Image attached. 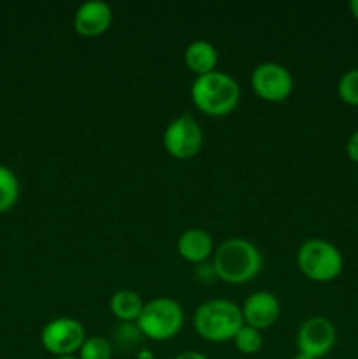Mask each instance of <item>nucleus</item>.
Masks as SVG:
<instances>
[{"label":"nucleus","instance_id":"obj_1","mask_svg":"<svg viewBox=\"0 0 358 359\" xmlns=\"http://www.w3.org/2000/svg\"><path fill=\"white\" fill-rule=\"evenodd\" d=\"M263 265L262 252L246 238H228L214 249L213 266L216 277L225 284L241 286L260 273Z\"/></svg>","mask_w":358,"mask_h":359},{"label":"nucleus","instance_id":"obj_2","mask_svg":"<svg viewBox=\"0 0 358 359\" xmlns=\"http://www.w3.org/2000/svg\"><path fill=\"white\" fill-rule=\"evenodd\" d=\"M192 102L202 114L209 118H223L232 114L241 100L239 83L221 70L200 76L193 81Z\"/></svg>","mask_w":358,"mask_h":359},{"label":"nucleus","instance_id":"obj_3","mask_svg":"<svg viewBox=\"0 0 358 359\" xmlns=\"http://www.w3.org/2000/svg\"><path fill=\"white\" fill-rule=\"evenodd\" d=\"M193 326L199 337L206 342L221 344L234 340L239 330L244 326L241 307L230 300L213 298L200 305L193 316Z\"/></svg>","mask_w":358,"mask_h":359},{"label":"nucleus","instance_id":"obj_4","mask_svg":"<svg viewBox=\"0 0 358 359\" xmlns=\"http://www.w3.org/2000/svg\"><path fill=\"white\" fill-rule=\"evenodd\" d=\"M297 265L302 276L314 283H332L344 266L339 249L323 238H309L297 252Z\"/></svg>","mask_w":358,"mask_h":359},{"label":"nucleus","instance_id":"obj_5","mask_svg":"<svg viewBox=\"0 0 358 359\" xmlns=\"http://www.w3.org/2000/svg\"><path fill=\"white\" fill-rule=\"evenodd\" d=\"M137 326L146 339L167 342L174 339L185 326V311L172 298H154L144 304Z\"/></svg>","mask_w":358,"mask_h":359},{"label":"nucleus","instance_id":"obj_6","mask_svg":"<svg viewBox=\"0 0 358 359\" xmlns=\"http://www.w3.org/2000/svg\"><path fill=\"white\" fill-rule=\"evenodd\" d=\"M86 340L84 326L74 318L51 319L41 332V344L55 358L74 356Z\"/></svg>","mask_w":358,"mask_h":359},{"label":"nucleus","instance_id":"obj_7","mask_svg":"<svg viewBox=\"0 0 358 359\" xmlns=\"http://www.w3.org/2000/svg\"><path fill=\"white\" fill-rule=\"evenodd\" d=\"M165 151L175 160H192L204 146V132L199 121L185 114L172 119L164 132Z\"/></svg>","mask_w":358,"mask_h":359},{"label":"nucleus","instance_id":"obj_8","mask_svg":"<svg viewBox=\"0 0 358 359\" xmlns=\"http://www.w3.org/2000/svg\"><path fill=\"white\" fill-rule=\"evenodd\" d=\"M251 88L255 95L270 104L284 102L293 91V76L284 65L263 62L251 72Z\"/></svg>","mask_w":358,"mask_h":359},{"label":"nucleus","instance_id":"obj_9","mask_svg":"<svg viewBox=\"0 0 358 359\" xmlns=\"http://www.w3.org/2000/svg\"><path fill=\"white\" fill-rule=\"evenodd\" d=\"M336 340L337 332L333 323L323 316H314L305 319L298 328L297 349L298 353L319 359L333 349Z\"/></svg>","mask_w":358,"mask_h":359},{"label":"nucleus","instance_id":"obj_10","mask_svg":"<svg viewBox=\"0 0 358 359\" xmlns=\"http://www.w3.org/2000/svg\"><path fill=\"white\" fill-rule=\"evenodd\" d=\"M241 312L246 326L263 332L277 323L281 316V304L270 291H256L246 298Z\"/></svg>","mask_w":358,"mask_h":359},{"label":"nucleus","instance_id":"obj_11","mask_svg":"<svg viewBox=\"0 0 358 359\" xmlns=\"http://www.w3.org/2000/svg\"><path fill=\"white\" fill-rule=\"evenodd\" d=\"M112 25V9L102 0H90L77 7L74 14V30L81 37H98Z\"/></svg>","mask_w":358,"mask_h":359},{"label":"nucleus","instance_id":"obj_12","mask_svg":"<svg viewBox=\"0 0 358 359\" xmlns=\"http://www.w3.org/2000/svg\"><path fill=\"white\" fill-rule=\"evenodd\" d=\"M178 252L185 262L202 265L214 255L213 237L202 228H192L178 238Z\"/></svg>","mask_w":358,"mask_h":359},{"label":"nucleus","instance_id":"obj_13","mask_svg":"<svg viewBox=\"0 0 358 359\" xmlns=\"http://www.w3.org/2000/svg\"><path fill=\"white\" fill-rule=\"evenodd\" d=\"M185 65L197 77L214 72L218 67L216 48L204 39L190 42L188 48L185 49Z\"/></svg>","mask_w":358,"mask_h":359},{"label":"nucleus","instance_id":"obj_14","mask_svg":"<svg viewBox=\"0 0 358 359\" xmlns=\"http://www.w3.org/2000/svg\"><path fill=\"white\" fill-rule=\"evenodd\" d=\"M112 316L121 323H137L144 309V302L132 290H118L109 300Z\"/></svg>","mask_w":358,"mask_h":359},{"label":"nucleus","instance_id":"obj_15","mask_svg":"<svg viewBox=\"0 0 358 359\" xmlns=\"http://www.w3.org/2000/svg\"><path fill=\"white\" fill-rule=\"evenodd\" d=\"M20 198V181L6 165H0V214H6Z\"/></svg>","mask_w":358,"mask_h":359},{"label":"nucleus","instance_id":"obj_16","mask_svg":"<svg viewBox=\"0 0 358 359\" xmlns=\"http://www.w3.org/2000/svg\"><path fill=\"white\" fill-rule=\"evenodd\" d=\"M234 344L239 353L242 354H256L263 347V335L260 330L251 328V326H242L234 337Z\"/></svg>","mask_w":358,"mask_h":359},{"label":"nucleus","instance_id":"obj_17","mask_svg":"<svg viewBox=\"0 0 358 359\" xmlns=\"http://www.w3.org/2000/svg\"><path fill=\"white\" fill-rule=\"evenodd\" d=\"M77 359H112V346L104 337H86Z\"/></svg>","mask_w":358,"mask_h":359},{"label":"nucleus","instance_id":"obj_18","mask_svg":"<svg viewBox=\"0 0 358 359\" xmlns=\"http://www.w3.org/2000/svg\"><path fill=\"white\" fill-rule=\"evenodd\" d=\"M337 93L344 104L358 107V69H350L340 76Z\"/></svg>","mask_w":358,"mask_h":359},{"label":"nucleus","instance_id":"obj_19","mask_svg":"<svg viewBox=\"0 0 358 359\" xmlns=\"http://www.w3.org/2000/svg\"><path fill=\"white\" fill-rule=\"evenodd\" d=\"M140 337H144L140 333L137 323H121V325L116 328L114 339L118 342L119 347H133L140 342Z\"/></svg>","mask_w":358,"mask_h":359},{"label":"nucleus","instance_id":"obj_20","mask_svg":"<svg viewBox=\"0 0 358 359\" xmlns=\"http://www.w3.org/2000/svg\"><path fill=\"white\" fill-rule=\"evenodd\" d=\"M197 277H199V280H202V283H211V280L218 279L213 263L206 262L202 263V265L197 266Z\"/></svg>","mask_w":358,"mask_h":359},{"label":"nucleus","instance_id":"obj_21","mask_svg":"<svg viewBox=\"0 0 358 359\" xmlns=\"http://www.w3.org/2000/svg\"><path fill=\"white\" fill-rule=\"evenodd\" d=\"M346 153H347V158H350L351 161L358 163V130L357 132L351 133V137L347 139Z\"/></svg>","mask_w":358,"mask_h":359},{"label":"nucleus","instance_id":"obj_22","mask_svg":"<svg viewBox=\"0 0 358 359\" xmlns=\"http://www.w3.org/2000/svg\"><path fill=\"white\" fill-rule=\"evenodd\" d=\"M174 359H209V358L202 353H197V351H185V353L178 354Z\"/></svg>","mask_w":358,"mask_h":359},{"label":"nucleus","instance_id":"obj_23","mask_svg":"<svg viewBox=\"0 0 358 359\" xmlns=\"http://www.w3.org/2000/svg\"><path fill=\"white\" fill-rule=\"evenodd\" d=\"M137 359H154V354L151 353V351L142 349V351H139V353H137Z\"/></svg>","mask_w":358,"mask_h":359},{"label":"nucleus","instance_id":"obj_24","mask_svg":"<svg viewBox=\"0 0 358 359\" xmlns=\"http://www.w3.org/2000/svg\"><path fill=\"white\" fill-rule=\"evenodd\" d=\"M350 11H351V14H353L354 20L358 21V0H351V2H350Z\"/></svg>","mask_w":358,"mask_h":359},{"label":"nucleus","instance_id":"obj_25","mask_svg":"<svg viewBox=\"0 0 358 359\" xmlns=\"http://www.w3.org/2000/svg\"><path fill=\"white\" fill-rule=\"evenodd\" d=\"M293 359H314V358L307 356V354H302V353H297V354H295V358H293Z\"/></svg>","mask_w":358,"mask_h":359},{"label":"nucleus","instance_id":"obj_26","mask_svg":"<svg viewBox=\"0 0 358 359\" xmlns=\"http://www.w3.org/2000/svg\"><path fill=\"white\" fill-rule=\"evenodd\" d=\"M55 359H77L76 356H65V358H55Z\"/></svg>","mask_w":358,"mask_h":359}]
</instances>
